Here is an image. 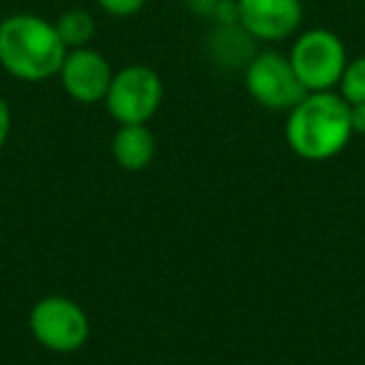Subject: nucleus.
<instances>
[{"label": "nucleus", "instance_id": "9b49d317", "mask_svg": "<svg viewBox=\"0 0 365 365\" xmlns=\"http://www.w3.org/2000/svg\"><path fill=\"white\" fill-rule=\"evenodd\" d=\"M338 86H340V96L345 98L348 106L365 103V56L348 61Z\"/></svg>", "mask_w": 365, "mask_h": 365}, {"label": "nucleus", "instance_id": "4468645a", "mask_svg": "<svg viewBox=\"0 0 365 365\" xmlns=\"http://www.w3.org/2000/svg\"><path fill=\"white\" fill-rule=\"evenodd\" d=\"M350 128H353V133L365 135V103L350 106Z\"/></svg>", "mask_w": 365, "mask_h": 365}, {"label": "nucleus", "instance_id": "f03ea898", "mask_svg": "<svg viewBox=\"0 0 365 365\" xmlns=\"http://www.w3.org/2000/svg\"><path fill=\"white\" fill-rule=\"evenodd\" d=\"M350 135V106L340 93H308L288 110L285 138L295 155L305 160H330L348 145Z\"/></svg>", "mask_w": 365, "mask_h": 365}, {"label": "nucleus", "instance_id": "6e6552de", "mask_svg": "<svg viewBox=\"0 0 365 365\" xmlns=\"http://www.w3.org/2000/svg\"><path fill=\"white\" fill-rule=\"evenodd\" d=\"M58 78H61L63 88H66V93L73 101L91 106V103L106 101L108 88H110L113 81V71L110 63L101 53L86 46L68 51Z\"/></svg>", "mask_w": 365, "mask_h": 365}, {"label": "nucleus", "instance_id": "20e7f679", "mask_svg": "<svg viewBox=\"0 0 365 365\" xmlns=\"http://www.w3.org/2000/svg\"><path fill=\"white\" fill-rule=\"evenodd\" d=\"M31 333L51 353H76L88 343L91 320L76 300L66 295H48L31 310Z\"/></svg>", "mask_w": 365, "mask_h": 365}, {"label": "nucleus", "instance_id": "1a4fd4ad", "mask_svg": "<svg viewBox=\"0 0 365 365\" xmlns=\"http://www.w3.org/2000/svg\"><path fill=\"white\" fill-rule=\"evenodd\" d=\"M113 158L123 170L138 173L155 158V138L145 125H120L113 135Z\"/></svg>", "mask_w": 365, "mask_h": 365}, {"label": "nucleus", "instance_id": "ddd939ff", "mask_svg": "<svg viewBox=\"0 0 365 365\" xmlns=\"http://www.w3.org/2000/svg\"><path fill=\"white\" fill-rule=\"evenodd\" d=\"M11 125H13V118H11V108L8 103L0 98V148L6 145L8 135H11Z\"/></svg>", "mask_w": 365, "mask_h": 365}, {"label": "nucleus", "instance_id": "423d86ee", "mask_svg": "<svg viewBox=\"0 0 365 365\" xmlns=\"http://www.w3.org/2000/svg\"><path fill=\"white\" fill-rule=\"evenodd\" d=\"M245 88L250 98L268 110H290L308 96L288 56L275 51H263L250 58L245 66Z\"/></svg>", "mask_w": 365, "mask_h": 365}, {"label": "nucleus", "instance_id": "f8f14e48", "mask_svg": "<svg viewBox=\"0 0 365 365\" xmlns=\"http://www.w3.org/2000/svg\"><path fill=\"white\" fill-rule=\"evenodd\" d=\"M98 6L113 18H130L145 6L148 0H96Z\"/></svg>", "mask_w": 365, "mask_h": 365}, {"label": "nucleus", "instance_id": "9d476101", "mask_svg": "<svg viewBox=\"0 0 365 365\" xmlns=\"http://www.w3.org/2000/svg\"><path fill=\"white\" fill-rule=\"evenodd\" d=\"M53 26H56L58 36L66 43L68 51H73V48H86L88 43L93 41V36H96V21H93L91 13L83 11V8H71V11L61 13Z\"/></svg>", "mask_w": 365, "mask_h": 365}, {"label": "nucleus", "instance_id": "f257e3e1", "mask_svg": "<svg viewBox=\"0 0 365 365\" xmlns=\"http://www.w3.org/2000/svg\"><path fill=\"white\" fill-rule=\"evenodd\" d=\"M66 56V43L46 18L13 13L0 21V66L18 81L41 83L56 78Z\"/></svg>", "mask_w": 365, "mask_h": 365}, {"label": "nucleus", "instance_id": "0eeeda50", "mask_svg": "<svg viewBox=\"0 0 365 365\" xmlns=\"http://www.w3.org/2000/svg\"><path fill=\"white\" fill-rule=\"evenodd\" d=\"M235 21L248 38L280 43L303 23V0H235Z\"/></svg>", "mask_w": 365, "mask_h": 365}, {"label": "nucleus", "instance_id": "39448f33", "mask_svg": "<svg viewBox=\"0 0 365 365\" xmlns=\"http://www.w3.org/2000/svg\"><path fill=\"white\" fill-rule=\"evenodd\" d=\"M163 103V81L148 66H125L113 73L108 88V113L120 125H145Z\"/></svg>", "mask_w": 365, "mask_h": 365}, {"label": "nucleus", "instance_id": "7ed1b4c3", "mask_svg": "<svg viewBox=\"0 0 365 365\" xmlns=\"http://www.w3.org/2000/svg\"><path fill=\"white\" fill-rule=\"evenodd\" d=\"M298 81L308 93L333 91L348 66L345 46L328 28H310L295 38L288 56Z\"/></svg>", "mask_w": 365, "mask_h": 365}]
</instances>
